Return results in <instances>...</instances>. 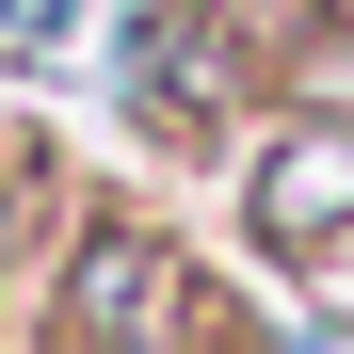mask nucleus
Returning a JSON list of instances; mask_svg holds the SVG:
<instances>
[{
	"instance_id": "f257e3e1",
	"label": "nucleus",
	"mask_w": 354,
	"mask_h": 354,
	"mask_svg": "<svg viewBox=\"0 0 354 354\" xmlns=\"http://www.w3.org/2000/svg\"><path fill=\"white\" fill-rule=\"evenodd\" d=\"M258 209H274V242H290V225H322V209H354V145H290Z\"/></svg>"
}]
</instances>
